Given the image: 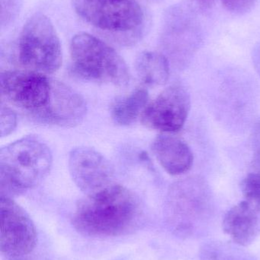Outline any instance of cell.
Wrapping results in <instances>:
<instances>
[{"instance_id":"cell-1","label":"cell","mask_w":260,"mask_h":260,"mask_svg":"<svg viewBox=\"0 0 260 260\" xmlns=\"http://www.w3.org/2000/svg\"><path fill=\"white\" fill-rule=\"evenodd\" d=\"M142 210L138 198L121 185L86 195L78 203L73 227L93 238L125 236L140 229Z\"/></svg>"},{"instance_id":"cell-2","label":"cell","mask_w":260,"mask_h":260,"mask_svg":"<svg viewBox=\"0 0 260 260\" xmlns=\"http://www.w3.org/2000/svg\"><path fill=\"white\" fill-rule=\"evenodd\" d=\"M52 153L36 136L18 139L0 150V193L12 199L34 189L51 169Z\"/></svg>"},{"instance_id":"cell-3","label":"cell","mask_w":260,"mask_h":260,"mask_svg":"<svg viewBox=\"0 0 260 260\" xmlns=\"http://www.w3.org/2000/svg\"><path fill=\"white\" fill-rule=\"evenodd\" d=\"M70 55L73 71L83 79L119 87L129 82V70L123 58L90 34L81 32L73 37Z\"/></svg>"},{"instance_id":"cell-4","label":"cell","mask_w":260,"mask_h":260,"mask_svg":"<svg viewBox=\"0 0 260 260\" xmlns=\"http://www.w3.org/2000/svg\"><path fill=\"white\" fill-rule=\"evenodd\" d=\"M18 59L25 70L52 74L62 65L61 41L50 20L44 14L28 18L20 35Z\"/></svg>"},{"instance_id":"cell-5","label":"cell","mask_w":260,"mask_h":260,"mask_svg":"<svg viewBox=\"0 0 260 260\" xmlns=\"http://www.w3.org/2000/svg\"><path fill=\"white\" fill-rule=\"evenodd\" d=\"M73 6L82 19L107 31H132L145 20L141 7L134 0H74Z\"/></svg>"},{"instance_id":"cell-6","label":"cell","mask_w":260,"mask_h":260,"mask_svg":"<svg viewBox=\"0 0 260 260\" xmlns=\"http://www.w3.org/2000/svg\"><path fill=\"white\" fill-rule=\"evenodd\" d=\"M0 250L6 259L24 257L35 250L36 228L28 214L12 199L0 200Z\"/></svg>"},{"instance_id":"cell-7","label":"cell","mask_w":260,"mask_h":260,"mask_svg":"<svg viewBox=\"0 0 260 260\" xmlns=\"http://www.w3.org/2000/svg\"><path fill=\"white\" fill-rule=\"evenodd\" d=\"M0 84L2 98L30 115L44 108L51 94V79L29 70L2 72Z\"/></svg>"},{"instance_id":"cell-8","label":"cell","mask_w":260,"mask_h":260,"mask_svg":"<svg viewBox=\"0 0 260 260\" xmlns=\"http://www.w3.org/2000/svg\"><path fill=\"white\" fill-rule=\"evenodd\" d=\"M190 106L186 90L180 85H171L148 104L140 117L141 123L149 129L177 133L186 123Z\"/></svg>"},{"instance_id":"cell-9","label":"cell","mask_w":260,"mask_h":260,"mask_svg":"<svg viewBox=\"0 0 260 260\" xmlns=\"http://www.w3.org/2000/svg\"><path fill=\"white\" fill-rule=\"evenodd\" d=\"M69 171L75 184L86 195L114 184V169L111 163L93 148L79 147L72 150Z\"/></svg>"},{"instance_id":"cell-10","label":"cell","mask_w":260,"mask_h":260,"mask_svg":"<svg viewBox=\"0 0 260 260\" xmlns=\"http://www.w3.org/2000/svg\"><path fill=\"white\" fill-rule=\"evenodd\" d=\"M86 111L81 94L66 84L51 79V94L47 105L31 116L42 123L72 128L82 123Z\"/></svg>"},{"instance_id":"cell-11","label":"cell","mask_w":260,"mask_h":260,"mask_svg":"<svg viewBox=\"0 0 260 260\" xmlns=\"http://www.w3.org/2000/svg\"><path fill=\"white\" fill-rule=\"evenodd\" d=\"M223 229L238 245L253 244L260 234V206L247 200L238 203L224 216Z\"/></svg>"},{"instance_id":"cell-12","label":"cell","mask_w":260,"mask_h":260,"mask_svg":"<svg viewBox=\"0 0 260 260\" xmlns=\"http://www.w3.org/2000/svg\"><path fill=\"white\" fill-rule=\"evenodd\" d=\"M152 151L160 166L170 175H182L193 165V154L189 145L176 136H157L153 142Z\"/></svg>"},{"instance_id":"cell-13","label":"cell","mask_w":260,"mask_h":260,"mask_svg":"<svg viewBox=\"0 0 260 260\" xmlns=\"http://www.w3.org/2000/svg\"><path fill=\"white\" fill-rule=\"evenodd\" d=\"M206 187L198 178L180 182L172 190V203L177 214L193 213L201 209L206 201Z\"/></svg>"},{"instance_id":"cell-14","label":"cell","mask_w":260,"mask_h":260,"mask_svg":"<svg viewBox=\"0 0 260 260\" xmlns=\"http://www.w3.org/2000/svg\"><path fill=\"white\" fill-rule=\"evenodd\" d=\"M136 72L142 83L148 86L165 85L169 78V65L166 56L157 52H143L135 62Z\"/></svg>"},{"instance_id":"cell-15","label":"cell","mask_w":260,"mask_h":260,"mask_svg":"<svg viewBox=\"0 0 260 260\" xmlns=\"http://www.w3.org/2000/svg\"><path fill=\"white\" fill-rule=\"evenodd\" d=\"M149 94L145 88L134 90L128 95L114 101L111 109L114 123L121 126H128L136 121L148 106Z\"/></svg>"},{"instance_id":"cell-16","label":"cell","mask_w":260,"mask_h":260,"mask_svg":"<svg viewBox=\"0 0 260 260\" xmlns=\"http://www.w3.org/2000/svg\"><path fill=\"white\" fill-rule=\"evenodd\" d=\"M241 188L246 200L260 206V172L249 174L241 182Z\"/></svg>"},{"instance_id":"cell-17","label":"cell","mask_w":260,"mask_h":260,"mask_svg":"<svg viewBox=\"0 0 260 260\" xmlns=\"http://www.w3.org/2000/svg\"><path fill=\"white\" fill-rule=\"evenodd\" d=\"M16 115L12 109L5 107L2 105L1 107V123H0V130L1 136H8L14 131L16 126Z\"/></svg>"},{"instance_id":"cell-18","label":"cell","mask_w":260,"mask_h":260,"mask_svg":"<svg viewBox=\"0 0 260 260\" xmlns=\"http://www.w3.org/2000/svg\"><path fill=\"white\" fill-rule=\"evenodd\" d=\"M227 11L235 14L247 13L253 8L255 0H221Z\"/></svg>"},{"instance_id":"cell-19","label":"cell","mask_w":260,"mask_h":260,"mask_svg":"<svg viewBox=\"0 0 260 260\" xmlns=\"http://www.w3.org/2000/svg\"><path fill=\"white\" fill-rule=\"evenodd\" d=\"M197 1H198V3H199L201 6H209L210 5H212L213 0H197Z\"/></svg>"},{"instance_id":"cell-20","label":"cell","mask_w":260,"mask_h":260,"mask_svg":"<svg viewBox=\"0 0 260 260\" xmlns=\"http://www.w3.org/2000/svg\"><path fill=\"white\" fill-rule=\"evenodd\" d=\"M255 65H256V71L260 76V53L256 56V61H255Z\"/></svg>"},{"instance_id":"cell-21","label":"cell","mask_w":260,"mask_h":260,"mask_svg":"<svg viewBox=\"0 0 260 260\" xmlns=\"http://www.w3.org/2000/svg\"><path fill=\"white\" fill-rule=\"evenodd\" d=\"M6 259V258H5ZM6 260H32L29 259L28 256H24V257L12 258V259H6Z\"/></svg>"}]
</instances>
